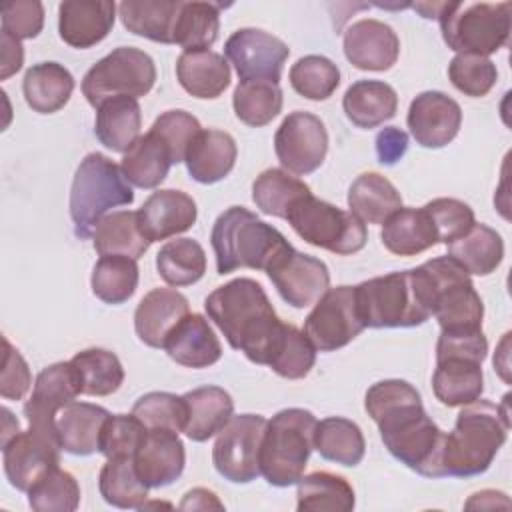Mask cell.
I'll use <instances>...</instances> for the list:
<instances>
[{"instance_id":"cell-1","label":"cell","mask_w":512,"mask_h":512,"mask_svg":"<svg viewBox=\"0 0 512 512\" xmlns=\"http://www.w3.org/2000/svg\"><path fill=\"white\" fill-rule=\"evenodd\" d=\"M364 408L376 422L388 452L410 470L442 478L444 432L426 414L418 390L400 378L380 380L366 390Z\"/></svg>"},{"instance_id":"cell-2","label":"cell","mask_w":512,"mask_h":512,"mask_svg":"<svg viewBox=\"0 0 512 512\" xmlns=\"http://www.w3.org/2000/svg\"><path fill=\"white\" fill-rule=\"evenodd\" d=\"M204 308L234 350L254 362L268 366L286 328L264 288L252 278H234L212 290Z\"/></svg>"},{"instance_id":"cell-3","label":"cell","mask_w":512,"mask_h":512,"mask_svg":"<svg viewBox=\"0 0 512 512\" xmlns=\"http://www.w3.org/2000/svg\"><path fill=\"white\" fill-rule=\"evenodd\" d=\"M506 398L500 406L482 398L464 404L456 416L454 430L444 436V476L470 478L490 468L510 428Z\"/></svg>"},{"instance_id":"cell-4","label":"cell","mask_w":512,"mask_h":512,"mask_svg":"<svg viewBox=\"0 0 512 512\" xmlns=\"http://www.w3.org/2000/svg\"><path fill=\"white\" fill-rule=\"evenodd\" d=\"M210 242L216 272L222 276L238 268L266 272L276 258L292 248L280 230L262 222L244 206H230L216 218Z\"/></svg>"},{"instance_id":"cell-5","label":"cell","mask_w":512,"mask_h":512,"mask_svg":"<svg viewBox=\"0 0 512 512\" xmlns=\"http://www.w3.org/2000/svg\"><path fill=\"white\" fill-rule=\"evenodd\" d=\"M354 290L366 328H412L432 316L426 286L416 268L364 280Z\"/></svg>"},{"instance_id":"cell-6","label":"cell","mask_w":512,"mask_h":512,"mask_svg":"<svg viewBox=\"0 0 512 512\" xmlns=\"http://www.w3.org/2000/svg\"><path fill=\"white\" fill-rule=\"evenodd\" d=\"M316 422L304 408H284L266 422L258 462L268 484L278 488L298 484L314 450Z\"/></svg>"},{"instance_id":"cell-7","label":"cell","mask_w":512,"mask_h":512,"mask_svg":"<svg viewBox=\"0 0 512 512\" xmlns=\"http://www.w3.org/2000/svg\"><path fill=\"white\" fill-rule=\"evenodd\" d=\"M134 202V192L122 168L100 152L84 156L70 188V218L74 234L88 238L96 224L118 206Z\"/></svg>"},{"instance_id":"cell-8","label":"cell","mask_w":512,"mask_h":512,"mask_svg":"<svg viewBox=\"0 0 512 512\" xmlns=\"http://www.w3.org/2000/svg\"><path fill=\"white\" fill-rule=\"evenodd\" d=\"M510 2H444L438 14L442 38L458 54L490 56L510 36Z\"/></svg>"},{"instance_id":"cell-9","label":"cell","mask_w":512,"mask_h":512,"mask_svg":"<svg viewBox=\"0 0 512 512\" xmlns=\"http://www.w3.org/2000/svg\"><path fill=\"white\" fill-rule=\"evenodd\" d=\"M418 272L426 286L432 316L442 330L482 328L484 302L460 264L450 256H440L420 264Z\"/></svg>"},{"instance_id":"cell-10","label":"cell","mask_w":512,"mask_h":512,"mask_svg":"<svg viewBox=\"0 0 512 512\" xmlns=\"http://www.w3.org/2000/svg\"><path fill=\"white\" fill-rule=\"evenodd\" d=\"M286 220L304 242L338 256L360 252L368 240L366 226L358 216L312 192L290 208Z\"/></svg>"},{"instance_id":"cell-11","label":"cell","mask_w":512,"mask_h":512,"mask_svg":"<svg viewBox=\"0 0 512 512\" xmlns=\"http://www.w3.org/2000/svg\"><path fill=\"white\" fill-rule=\"evenodd\" d=\"M156 66L150 54L140 48L120 46L100 58L82 78V94L88 104L98 108L118 96L140 98L152 90Z\"/></svg>"},{"instance_id":"cell-12","label":"cell","mask_w":512,"mask_h":512,"mask_svg":"<svg viewBox=\"0 0 512 512\" xmlns=\"http://www.w3.org/2000/svg\"><path fill=\"white\" fill-rule=\"evenodd\" d=\"M260 414H238L218 432L212 448L214 468L234 484H248L260 474V444L266 428Z\"/></svg>"},{"instance_id":"cell-13","label":"cell","mask_w":512,"mask_h":512,"mask_svg":"<svg viewBox=\"0 0 512 512\" xmlns=\"http://www.w3.org/2000/svg\"><path fill=\"white\" fill-rule=\"evenodd\" d=\"M364 328L356 306V290L346 284L328 288L304 320V334L320 352L344 348Z\"/></svg>"},{"instance_id":"cell-14","label":"cell","mask_w":512,"mask_h":512,"mask_svg":"<svg viewBox=\"0 0 512 512\" xmlns=\"http://www.w3.org/2000/svg\"><path fill=\"white\" fill-rule=\"evenodd\" d=\"M274 152L286 172L306 176L318 170L328 152L324 122L310 112H290L274 134Z\"/></svg>"},{"instance_id":"cell-15","label":"cell","mask_w":512,"mask_h":512,"mask_svg":"<svg viewBox=\"0 0 512 512\" xmlns=\"http://www.w3.org/2000/svg\"><path fill=\"white\" fill-rule=\"evenodd\" d=\"M224 54L240 80H268L278 84L290 48L260 28H240L226 40Z\"/></svg>"},{"instance_id":"cell-16","label":"cell","mask_w":512,"mask_h":512,"mask_svg":"<svg viewBox=\"0 0 512 512\" xmlns=\"http://www.w3.org/2000/svg\"><path fill=\"white\" fill-rule=\"evenodd\" d=\"M266 274L282 300L294 308L316 304L330 288L328 266L320 258L298 252L294 248L276 258L268 266Z\"/></svg>"},{"instance_id":"cell-17","label":"cell","mask_w":512,"mask_h":512,"mask_svg":"<svg viewBox=\"0 0 512 512\" xmlns=\"http://www.w3.org/2000/svg\"><path fill=\"white\" fill-rule=\"evenodd\" d=\"M60 444L52 436L28 426L2 446L4 474L8 482L28 492L42 476L60 464Z\"/></svg>"},{"instance_id":"cell-18","label":"cell","mask_w":512,"mask_h":512,"mask_svg":"<svg viewBox=\"0 0 512 512\" xmlns=\"http://www.w3.org/2000/svg\"><path fill=\"white\" fill-rule=\"evenodd\" d=\"M80 394V384L72 362H56L46 366L34 382L32 396L24 404L28 424L56 438V414Z\"/></svg>"},{"instance_id":"cell-19","label":"cell","mask_w":512,"mask_h":512,"mask_svg":"<svg viewBox=\"0 0 512 512\" xmlns=\"http://www.w3.org/2000/svg\"><path fill=\"white\" fill-rule=\"evenodd\" d=\"M406 122L416 144L442 148L456 138L462 124V108L448 94L426 90L410 102Z\"/></svg>"},{"instance_id":"cell-20","label":"cell","mask_w":512,"mask_h":512,"mask_svg":"<svg viewBox=\"0 0 512 512\" xmlns=\"http://www.w3.org/2000/svg\"><path fill=\"white\" fill-rule=\"evenodd\" d=\"M342 46L344 56L354 68L372 72L390 70L400 54V40L396 32L376 18L352 22L344 32Z\"/></svg>"},{"instance_id":"cell-21","label":"cell","mask_w":512,"mask_h":512,"mask_svg":"<svg viewBox=\"0 0 512 512\" xmlns=\"http://www.w3.org/2000/svg\"><path fill=\"white\" fill-rule=\"evenodd\" d=\"M134 466L148 488H164L176 482L186 466V450L178 432L146 428L134 454Z\"/></svg>"},{"instance_id":"cell-22","label":"cell","mask_w":512,"mask_h":512,"mask_svg":"<svg viewBox=\"0 0 512 512\" xmlns=\"http://www.w3.org/2000/svg\"><path fill=\"white\" fill-rule=\"evenodd\" d=\"M116 20V4L110 0H64L58 6L60 38L78 50L102 42Z\"/></svg>"},{"instance_id":"cell-23","label":"cell","mask_w":512,"mask_h":512,"mask_svg":"<svg viewBox=\"0 0 512 512\" xmlns=\"http://www.w3.org/2000/svg\"><path fill=\"white\" fill-rule=\"evenodd\" d=\"M138 212V222L150 242L168 240L192 228L198 208L192 196L182 190H156L152 192Z\"/></svg>"},{"instance_id":"cell-24","label":"cell","mask_w":512,"mask_h":512,"mask_svg":"<svg viewBox=\"0 0 512 512\" xmlns=\"http://www.w3.org/2000/svg\"><path fill=\"white\" fill-rule=\"evenodd\" d=\"M188 314L190 304L184 294L174 288H154L136 306V336L150 348H162L166 336Z\"/></svg>"},{"instance_id":"cell-25","label":"cell","mask_w":512,"mask_h":512,"mask_svg":"<svg viewBox=\"0 0 512 512\" xmlns=\"http://www.w3.org/2000/svg\"><path fill=\"white\" fill-rule=\"evenodd\" d=\"M162 348L186 368H208L222 356V344L202 314L184 316L166 336Z\"/></svg>"},{"instance_id":"cell-26","label":"cell","mask_w":512,"mask_h":512,"mask_svg":"<svg viewBox=\"0 0 512 512\" xmlns=\"http://www.w3.org/2000/svg\"><path fill=\"white\" fill-rule=\"evenodd\" d=\"M110 412L98 404L72 400L56 414V438L64 452L90 456L100 446V434Z\"/></svg>"},{"instance_id":"cell-27","label":"cell","mask_w":512,"mask_h":512,"mask_svg":"<svg viewBox=\"0 0 512 512\" xmlns=\"http://www.w3.org/2000/svg\"><path fill=\"white\" fill-rule=\"evenodd\" d=\"M236 142L224 130H200L188 146L184 164L192 180L214 184L226 178L236 164Z\"/></svg>"},{"instance_id":"cell-28","label":"cell","mask_w":512,"mask_h":512,"mask_svg":"<svg viewBox=\"0 0 512 512\" xmlns=\"http://www.w3.org/2000/svg\"><path fill=\"white\" fill-rule=\"evenodd\" d=\"M186 422L184 434L194 442H206L216 436L234 416V400L220 386H200L184 396Z\"/></svg>"},{"instance_id":"cell-29","label":"cell","mask_w":512,"mask_h":512,"mask_svg":"<svg viewBox=\"0 0 512 512\" xmlns=\"http://www.w3.org/2000/svg\"><path fill=\"white\" fill-rule=\"evenodd\" d=\"M432 390L434 396L448 408L478 400L484 392L482 362L462 356L436 358Z\"/></svg>"},{"instance_id":"cell-30","label":"cell","mask_w":512,"mask_h":512,"mask_svg":"<svg viewBox=\"0 0 512 512\" xmlns=\"http://www.w3.org/2000/svg\"><path fill=\"white\" fill-rule=\"evenodd\" d=\"M176 78L194 98H218L230 86L226 58L212 50H186L176 60Z\"/></svg>"},{"instance_id":"cell-31","label":"cell","mask_w":512,"mask_h":512,"mask_svg":"<svg viewBox=\"0 0 512 512\" xmlns=\"http://www.w3.org/2000/svg\"><path fill=\"white\" fill-rule=\"evenodd\" d=\"M342 108L354 126L370 130L396 116L398 94L382 80H358L344 92Z\"/></svg>"},{"instance_id":"cell-32","label":"cell","mask_w":512,"mask_h":512,"mask_svg":"<svg viewBox=\"0 0 512 512\" xmlns=\"http://www.w3.org/2000/svg\"><path fill=\"white\" fill-rule=\"evenodd\" d=\"M382 244L396 256H416L438 244L436 226L426 208H400L380 232Z\"/></svg>"},{"instance_id":"cell-33","label":"cell","mask_w":512,"mask_h":512,"mask_svg":"<svg viewBox=\"0 0 512 512\" xmlns=\"http://www.w3.org/2000/svg\"><path fill=\"white\" fill-rule=\"evenodd\" d=\"M180 6V0H124L118 4V14L128 32L152 42L174 44Z\"/></svg>"},{"instance_id":"cell-34","label":"cell","mask_w":512,"mask_h":512,"mask_svg":"<svg viewBox=\"0 0 512 512\" xmlns=\"http://www.w3.org/2000/svg\"><path fill=\"white\" fill-rule=\"evenodd\" d=\"M96 110L94 132L100 144L112 152L126 154L140 138L142 112L138 100L130 96H118L102 102Z\"/></svg>"},{"instance_id":"cell-35","label":"cell","mask_w":512,"mask_h":512,"mask_svg":"<svg viewBox=\"0 0 512 512\" xmlns=\"http://www.w3.org/2000/svg\"><path fill=\"white\" fill-rule=\"evenodd\" d=\"M74 90V78L58 62H40L26 70L22 92L26 104L38 114H52L64 108Z\"/></svg>"},{"instance_id":"cell-36","label":"cell","mask_w":512,"mask_h":512,"mask_svg":"<svg viewBox=\"0 0 512 512\" xmlns=\"http://www.w3.org/2000/svg\"><path fill=\"white\" fill-rule=\"evenodd\" d=\"M348 206L362 222L384 224L402 208V196L386 176L378 172H364L348 190Z\"/></svg>"},{"instance_id":"cell-37","label":"cell","mask_w":512,"mask_h":512,"mask_svg":"<svg viewBox=\"0 0 512 512\" xmlns=\"http://www.w3.org/2000/svg\"><path fill=\"white\" fill-rule=\"evenodd\" d=\"M94 250L100 256H128L138 260L152 244L138 222V212L118 210L106 214L92 232Z\"/></svg>"},{"instance_id":"cell-38","label":"cell","mask_w":512,"mask_h":512,"mask_svg":"<svg viewBox=\"0 0 512 512\" xmlns=\"http://www.w3.org/2000/svg\"><path fill=\"white\" fill-rule=\"evenodd\" d=\"M446 246V256H450L456 264H460L468 274L474 276L492 274L504 258L502 236L494 228L478 222H474V226L466 234Z\"/></svg>"},{"instance_id":"cell-39","label":"cell","mask_w":512,"mask_h":512,"mask_svg":"<svg viewBox=\"0 0 512 512\" xmlns=\"http://www.w3.org/2000/svg\"><path fill=\"white\" fill-rule=\"evenodd\" d=\"M354 504V488L340 474L318 470L298 480V512H350Z\"/></svg>"},{"instance_id":"cell-40","label":"cell","mask_w":512,"mask_h":512,"mask_svg":"<svg viewBox=\"0 0 512 512\" xmlns=\"http://www.w3.org/2000/svg\"><path fill=\"white\" fill-rule=\"evenodd\" d=\"M172 164V154L166 142L148 130L124 154L120 168L130 184L138 188H156L164 182Z\"/></svg>"},{"instance_id":"cell-41","label":"cell","mask_w":512,"mask_h":512,"mask_svg":"<svg viewBox=\"0 0 512 512\" xmlns=\"http://www.w3.org/2000/svg\"><path fill=\"white\" fill-rule=\"evenodd\" d=\"M314 450H318L324 460L342 466H358L364 458L366 442L356 422L340 416H330L316 422Z\"/></svg>"},{"instance_id":"cell-42","label":"cell","mask_w":512,"mask_h":512,"mask_svg":"<svg viewBox=\"0 0 512 512\" xmlns=\"http://www.w3.org/2000/svg\"><path fill=\"white\" fill-rule=\"evenodd\" d=\"M80 394L110 396L124 382V368L118 356L104 348H86L72 356Z\"/></svg>"},{"instance_id":"cell-43","label":"cell","mask_w":512,"mask_h":512,"mask_svg":"<svg viewBox=\"0 0 512 512\" xmlns=\"http://www.w3.org/2000/svg\"><path fill=\"white\" fill-rule=\"evenodd\" d=\"M306 194H310V186L282 168L264 170L252 184V200L256 208L268 216L284 220L290 208Z\"/></svg>"},{"instance_id":"cell-44","label":"cell","mask_w":512,"mask_h":512,"mask_svg":"<svg viewBox=\"0 0 512 512\" xmlns=\"http://www.w3.org/2000/svg\"><path fill=\"white\" fill-rule=\"evenodd\" d=\"M156 270L170 286L196 284L206 272V252L192 238L168 240L156 254Z\"/></svg>"},{"instance_id":"cell-45","label":"cell","mask_w":512,"mask_h":512,"mask_svg":"<svg viewBox=\"0 0 512 512\" xmlns=\"http://www.w3.org/2000/svg\"><path fill=\"white\" fill-rule=\"evenodd\" d=\"M98 488L102 498L116 508L140 510L148 498V486L138 478L134 458L130 456L106 458L98 476Z\"/></svg>"},{"instance_id":"cell-46","label":"cell","mask_w":512,"mask_h":512,"mask_svg":"<svg viewBox=\"0 0 512 512\" xmlns=\"http://www.w3.org/2000/svg\"><path fill=\"white\" fill-rule=\"evenodd\" d=\"M234 114L252 128L270 124L282 110V90L268 80H240L232 94Z\"/></svg>"},{"instance_id":"cell-47","label":"cell","mask_w":512,"mask_h":512,"mask_svg":"<svg viewBox=\"0 0 512 512\" xmlns=\"http://www.w3.org/2000/svg\"><path fill=\"white\" fill-rule=\"evenodd\" d=\"M220 8L214 2H182L176 28L174 44L186 50H210L220 30Z\"/></svg>"},{"instance_id":"cell-48","label":"cell","mask_w":512,"mask_h":512,"mask_svg":"<svg viewBox=\"0 0 512 512\" xmlns=\"http://www.w3.org/2000/svg\"><path fill=\"white\" fill-rule=\"evenodd\" d=\"M90 286L96 298L106 304H122L138 288V264L128 256H100L94 264Z\"/></svg>"},{"instance_id":"cell-49","label":"cell","mask_w":512,"mask_h":512,"mask_svg":"<svg viewBox=\"0 0 512 512\" xmlns=\"http://www.w3.org/2000/svg\"><path fill=\"white\" fill-rule=\"evenodd\" d=\"M290 84L300 96L308 100H328L340 84V70L330 58L308 54L292 64Z\"/></svg>"},{"instance_id":"cell-50","label":"cell","mask_w":512,"mask_h":512,"mask_svg":"<svg viewBox=\"0 0 512 512\" xmlns=\"http://www.w3.org/2000/svg\"><path fill=\"white\" fill-rule=\"evenodd\" d=\"M26 494L30 508L36 512H72L80 504L76 478L60 466L42 476Z\"/></svg>"},{"instance_id":"cell-51","label":"cell","mask_w":512,"mask_h":512,"mask_svg":"<svg viewBox=\"0 0 512 512\" xmlns=\"http://www.w3.org/2000/svg\"><path fill=\"white\" fill-rule=\"evenodd\" d=\"M316 362V348L308 336L294 324H286L282 340L270 360V368L288 380H300L308 376Z\"/></svg>"},{"instance_id":"cell-52","label":"cell","mask_w":512,"mask_h":512,"mask_svg":"<svg viewBox=\"0 0 512 512\" xmlns=\"http://www.w3.org/2000/svg\"><path fill=\"white\" fill-rule=\"evenodd\" d=\"M448 78L456 90L470 98L486 96L498 80L496 64L486 56L456 54L448 64Z\"/></svg>"},{"instance_id":"cell-53","label":"cell","mask_w":512,"mask_h":512,"mask_svg":"<svg viewBox=\"0 0 512 512\" xmlns=\"http://www.w3.org/2000/svg\"><path fill=\"white\" fill-rule=\"evenodd\" d=\"M132 414L146 428L182 432L186 422V402L182 396L170 392H148L134 402Z\"/></svg>"},{"instance_id":"cell-54","label":"cell","mask_w":512,"mask_h":512,"mask_svg":"<svg viewBox=\"0 0 512 512\" xmlns=\"http://www.w3.org/2000/svg\"><path fill=\"white\" fill-rule=\"evenodd\" d=\"M144 434H146V426L134 414H114V416L110 414L100 434L98 452L106 458H114V456L134 458Z\"/></svg>"},{"instance_id":"cell-55","label":"cell","mask_w":512,"mask_h":512,"mask_svg":"<svg viewBox=\"0 0 512 512\" xmlns=\"http://www.w3.org/2000/svg\"><path fill=\"white\" fill-rule=\"evenodd\" d=\"M150 130L166 142L172 154V162L180 164L184 162L188 146L192 144L196 134L202 130V126L198 118L186 110H168L154 120Z\"/></svg>"},{"instance_id":"cell-56","label":"cell","mask_w":512,"mask_h":512,"mask_svg":"<svg viewBox=\"0 0 512 512\" xmlns=\"http://www.w3.org/2000/svg\"><path fill=\"white\" fill-rule=\"evenodd\" d=\"M424 208L436 226L438 242L444 244H450L466 234L476 222L474 210L458 198H434Z\"/></svg>"},{"instance_id":"cell-57","label":"cell","mask_w":512,"mask_h":512,"mask_svg":"<svg viewBox=\"0 0 512 512\" xmlns=\"http://www.w3.org/2000/svg\"><path fill=\"white\" fill-rule=\"evenodd\" d=\"M44 26V6L38 0L12 2L2 8V30L18 40L36 38Z\"/></svg>"},{"instance_id":"cell-58","label":"cell","mask_w":512,"mask_h":512,"mask_svg":"<svg viewBox=\"0 0 512 512\" xmlns=\"http://www.w3.org/2000/svg\"><path fill=\"white\" fill-rule=\"evenodd\" d=\"M488 354V340L482 328H464V330H442L436 344V358L444 356H462L484 362Z\"/></svg>"},{"instance_id":"cell-59","label":"cell","mask_w":512,"mask_h":512,"mask_svg":"<svg viewBox=\"0 0 512 512\" xmlns=\"http://www.w3.org/2000/svg\"><path fill=\"white\" fill-rule=\"evenodd\" d=\"M2 342H4V364L0 374V394L6 400H22L32 384L30 368L22 358V354L8 342V338H2Z\"/></svg>"},{"instance_id":"cell-60","label":"cell","mask_w":512,"mask_h":512,"mask_svg":"<svg viewBox=\"0 0 512 512\" xmlns=\"http://www.w3.org/2000/svg\"><path fill=\"white\" fill-rule=\"evenodd\" d=\"M408 150V134L396 126H386L376 134V154L378 162L392 166Z\"/></svg>"},{"instance_id":"cell-61","label":"cell","mask_w":512,"mask_h":512,"mask_svg":"<svg viewBox=\"0 0 512 512\" xmlns=\"http://www.w3.org/2000/svg\"><path fill=\"white\" fill-rule=\"evenodd\" d=\"M24 50L18 38L8 32H0V80L10 78L22 68Z\"/></svg>"},{"instance_id":"cell-62","label":"cell","mask_w":512,"mask_h":512,"mask_svg":"<svg viewBox=\"0 0 512 512\" xmlns=\"http://www.w3.org/2000/svg\"><path fill=\"white\" fill-rule=\"evenodd\" d=\"M180 508L182 510H210V508H216V510H222L224 504L218 500V496L208 490V488H192L184 494L182 502H180Z\"/></svg>"},{"instance_id":"cell-63","label":"cell","mask_w":512,"mask_h":512,"mask_svg":"<svg viewBox=\"0 0 512 512\" xmlns=\"http://www.w3.org/2000/svg\"><path fill=\"white\" fill-rule=\"evenodd\" d=\"M18 432H20L18 420L14 418V414H12L8 408H2V440H0V444L4 446V444H6L10 438H14Z\"/></svg>"},{"instance_id":"cell-64","label":"cell","mask_w":512,"mask_h":512,"mask_svg":"<svg viewBox=\"0 0 512 512\" xmlns=\"http://www.w3.org/2000/svg\"><path fill=\"white\" fill-rule=\"evenodd\" d=\"M442 4L444 2H416L414 8L422 14V18L432 20V18H438V14L442 10Z\"/></svg>"}]
</instances>
